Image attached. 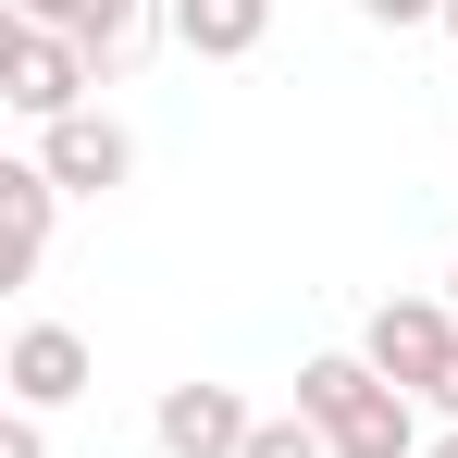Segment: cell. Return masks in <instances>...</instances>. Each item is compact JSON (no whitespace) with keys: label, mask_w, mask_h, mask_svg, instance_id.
Returning a JSON list of instances; mask_svg holds the SVG:
<instances>
[{"label":"cell","mask_w":458,"mask_h":458,"mask_svg":"<svg viewBox=\"0 0 458 458\" xmlns=\"http://www.w3.org/2000/svg\"><path fill=\"white\" fill-rule=\"evenodd\" d=\"M161 38L186 63H248L273 38V0H161Z\"/></svg>","instance_id":"7"},{"label":"cell","mask_w":458,"mask_h":458,"mask_svg":"<svg viewBox=\"0 0 458 458\" xmlns=\"http://www.w3.org/2000/svg\"><path fill=\"white\" fill-rule=\"evenodd\" d=\"M360 360H372L396 396H434L446 360H458V310L446 298H384L372 322H360Z\"/></svg>","instance_id":"3"},{"label":"cell","mask_w":458,"mask_h":458,"mask_svg":"<svg viewBox=\"0 0 458 458\" xmlns=\"http://www.w3.org/2000/svg\"><path fill=\"white\" fill-rule=\"evenodd\" d=\"M372 25H446V0H360Z\"/></svg>","instance_id":"12"},{"label":"cell","mask_w":458,"mask_h":458,"mask_svg":"<svg viewBox=\"0 0 458 458\" xmlns=\"http://www.w3.org/2000/svg\"><path fill=\"white\" fill-rule=\"evenodd\" d=\"M87 87H99V63H87L75 38H50V25H13V38H0V99H13L38 137H50V124H75Z\"/></svg>","instance_id":"2"},{"label":"cell","mask_w":458,"mask_h":458,"mask_svg":"<svg viewBox=\"0 0 458 458\" xmlns=\"http://www.w3.org/2000/svg\"><path fill=\"white\" fill-rule=\"evenodd\" d=\"M421 458H458V421H446V434H434V446H421Z\"/></svg>","instance_id":"14"},{"label":"cell","mask_w":458,"mask_h":458,"mask_svg":"<svg viewBox=\"0 0 458 458\" xmlns=\"http://www.w3.org/2000/svg\"><path fill=\"white\" fill-rule=\"evenodd\" d=\"M87 13H99V0H13V25H50V38H75Z\"/></svg>","instance_id":"10"},{"label":"cell","mask_w":458,"mask_h":458,"mask_svg":"<svg viewBox=\"0 0 458 458\" xmlns=\"http://www.w3.org/2000/svg\"><path fill=\"white\" fill-rule=\"evenodd\" d=\"M446 38H458V0H446Z\"/></svg>","instance_id":"16"},{"label":"cell","mask_w":458,"mask_h":458,"mask_svg":"<svg viewBox=\"0 0 458 458\" xmlns=\"http://www.w3.org/2000/svg\"><path fill=\"white\" fill-rule=\"evenodd\" d=\"M446 310H458V260H446Z\"/></svg>","instance_id":"15"},{"label":"cell","mask_w":458,"mask_h":458,"mask_svg":"<svg viewBox=\"0 0 458 458\" xmlns=\"http://www.w3.org/2000/svg\"><path fill=\"white\" fill-rule=\"evenodd\" d=\"M149 434H161V458H248V434H260V409H248L235 384H161Z\"/></svg>","instance_id":"4"},{"label":"cell","mask_w":458,"mask_h":458,"mask_svg":"<svg viewBox=\"0 0 458 458\" xmlns=\"http://www.w3.org/2000/svg\"><path fill=\"white\" fill-rule=\"evenodd\" d=\"M50 211H63V186L38 174V149H25V161H0V273H13V285L50 260Z\"/></svg>","instance_id":"8"},{"label":"cell","mask_w":458,"mask_h":458,"mask_svg":"<svg viewBox=\"0 0 458 458\" xmlns=\"http://www.w3.org/2000/svg\"><path fill=\"white\" fill-rule=\"evenodd\" d=\"M298 421H310L335 458H421V396H396L360 347L298 360Z\"/></svg>","instance_id":"1"},{"label":"cell","mask_w":458,"mask_h":458,"mask_svg":"<svg viewBox=\"0 0 458 458\" xmlns=\"http://www.w3.org/2000/svg\"><path fill=\"white\" fill-rule=\"evenodd\" d=\"M0 458H50V421H38V409H13V421H0Z\"/></svg>","instance_id":"11"},{"label":"cell","mask_w":458,"mask_h":458,"mask_svg":"<svg viewBox=\"0 0 458 458\" xmlns=\"http://www.w3.org/2000/svg\"><path fill=\"white\" fill-rule=\"evenodd\" d=\"M38 174H50L63 199H112V186L137 174V137H124V124H112V112L87 99L75 124H50V137H38Z\"/></svg>","instance_id":"5"},{"label":"cell","mask_w":458,"mask_h":458,"mask_svg":"<svg viewBox=\"0 0 458 458\" xmlns=\"http://www.w3.org/2000/svg\"><path fill=\"white\" fill-rule=\"evenodd\" d=\"M421 409H446V421H458V360H446V384H434V396H421Z\"/></svg>","instance_id":"13"},{"label":"cell","mask_w":458,"mask_h":458,"mask_svg":"<svg viewBox=\"0 0 458 458\" xmlns=\"http://www.w3.org/2000/svg\"><path fill=\"white\" fill-rule=\"evenodd\" d=\"M0 384H13V409H38V421L75 409V396H87V335H75V322H25V335L0 347Z\"/></svg>","instance_id":"6"},{"label":"cell","mask_w":458,"mask_h":458,"mask_svg":"<svg viewBox=\"0 0 458 458\" xmlns=\"http://www.w3.org/2000/svg\"><path fill=\"white\" fill-rule=\"evenodd\" d=\"M248 458H335V446H322L298 409H285V421H260V434H248Z\"/></svg>","instance_id":"9"}]
</instances>
